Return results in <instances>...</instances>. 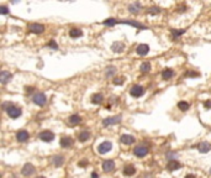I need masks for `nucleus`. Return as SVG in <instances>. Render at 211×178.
I'll return each mask as SVG.
<instances>
[{"label":"nucleus","instance_id":"473e14b6","mask_svg":"<svg viewBox=\"0 0 211 178\" xmlns=\"http://www.w3.org/2000/svg\"><path fill=\"white\" fill-rule=\"evenodd\" d=\"M124 83V78H115L114 79V84L116 86H121Z\"/></svg>","mask_w":211,"mask_h":178},{"label":"nucleus","instance_id":"4c0bfd02","mask_svg":"<svg viewBox=\"0 0 211 178\" xmlns=\"http://www.w3.org/2000/svg\"><path fill=\"white\" fill-rule=\"evenodd\" d=\"M204 106H205V108H207V109H211V102H210V100L205 102V103H204Z\"/></svg>","mask_w":211,"mask_h":178},{"label":"nucleus","instance_id":"f03ea898","mask_svg":"<svg viewBox=\"0 0 211 178\" xmlns=\"http://www.w3.org/2000/svg\"><path fill=\"white\" fill-rule=\"evenodd\" d=\"M6 112H8V115H9L11 119L19 118V116L21 115V113H22L21 109H20V108H16V106H10Z\"/></svg>","mask_w":211,"mask_h":178},{"label":"nucleus","instance_id":"39448f33","mask_svg":"<svg viewBox=\"0 0 211 178\" xmlns=\"http://www.w3.org/2000/svg\"><path fill=\"white\" fill-rule=\"evenodd\" d=\"M29 30L30 32H33V34H42L45 31V26L41 24H30Z\"/></svg>","mask_w":211,"mask_h":178},{"label":"nucleus","instance_id":"58836bf2","mask_svg":"<svg viewBox=\"0 0 211 178\" xmlns=\"http://www.w3.org/2000/svg\"><path fill=\"white\" fill-rule=\"evenodd\" d=\"M87 165V160H83L82 162H79V166H85Z\"/></svg>","mask_w":211,"mask_h":178},{"label":"nucleus","instance_id":"4468645a","mask_svg":"<svg viewBox=\"0 0 211 178\" xmlns=\"http://www.w3.org/2000/svg\"><path fill=\"white\" fill-rule=\"evenodd\" d=\"M178 168H180V163H179L178 161L170 160V161L168 162V165H167V170H168V171H175V170H178Z\"/></svg>","mask_w":211,"mask_h":178},{"label":"nucleus","instance_id":"f704fd0d","mask_svg":"<svg viewBox=\"0 0 211 178\" xmlns=\"http://www.w3.org/2000/svg\"><path fill=\"white\" fill-rule=\"evenodd\" d=\"M48 46H49L51 48H53V50H57V48H58V46H57V44L55 42V41H51V42L48 44Z\"/></svg>","mask_w":211,"mask_h":178},{"label":"nucleus","instance_id":"aec40b11","mask_svg":"<svg viewBox=\"0 0 211 178\" xmlns=\"http://www.w3.org/2000/svg\"><path fill=\"white\" fill-rule=\"evenodd\" d=\"M63 162H64V158L63 156H55L53 158H52V163L56 166V167H59L63 165Z\"/></svg>","mask_w":211,"mask_h":178},{"label":"nucleus","instance_id":"a19ab883","mask_svg":"<svg viewBox=\"0 0 211 178\" xmlns=\"http://www.w3.org/2000/svg\"><path fill=\"white\" fill-rule=\"evenodd\" d=\"M185 178H196V177H195L194 174H188V176H187Z\"/></svg>","mask_w":211,"mask_h":178},{"label":"nucleus","instance_id":"79ce46f5","mask_svg":"<svg viewBox=\"0 0 211 178\" xmlns=\"http://www.w3.org/2000/svg\"><path fill=\"white\" fill-rule=\"evenodd\" d=\"M39 178H45V177H39Z\"/></svg>","mask_w":211,"mask_h":178},{"label":"nucleus","instance_id":"7c9ffc66","mask_svg":"<svg viewBox=\"0 0 211 178\" xmlns=\"http://www.w3.org/2000/svg\"><path fill=\"white\" fill-rule=\"evenodd\" d=\"M116 24H117V20H115V19H112V18L104 21V25H108V26H114V25H116Z\"/></svg>","mask_w":211,"mask_h":178},{"label":"nucleus","instance_id":"bb28decb","mask_svg":"<svg viewBox=\"0 0 211 178\" xmlns=\"http://www.w3.org/2000/svg\"><path fill=\"white\" fill-rule=\"evenodd\" d=\"M140 70H141L142 73H147V72L151 71V64H150L148 62H143V63L141 64V67H140Z\"/></svg>","mask_w":211,"mask_h":178},{"label":"nucleus","instance_id":"4be33fe9","mask_svg":"<svg viewBox=\"0 0 211 178\" xmlns=\"http://www.w3.org/2000/svg\"><path fill=\"white\" fill-rule=\"evenodd\" d=\"M83 35V31L80 30V29H72L71 31H69V36L72 37V38H77V37H80Z\"/></svg>","mask_w":211,"mask_h":178},{"label":"nucleus","instance_id":"6ab92c4d","mask_svg":"<svg viewBox=\"0 0 211 178\" xmlns=\"http://www.w3.org/2000/svg\"><path fill=\"white\" fill-rule=\"evenodd\" d=\"M136 173V168L132 166V165H130V166H126L124 168V174L125 176H134Z\"/></svg>","mask_w":211,"mask_h":178},{"label":"nucleus","instance_id":"5701e85b","mask_svg":"<svg viewBox=\"0 0 211 178\" xmlns=\"http://www.w3.org/2000/svg\"><path fill=\"white\" fill-rule=\"evenodd\" d=\"M174 76V72L172 71V70H169V68H167V70H164L163 71V73H162V78L163 79H165V80H168V79H170Z\"/></svg>","mask_w":211,"mask_h":178},{"label":"nucleus","instance_id":"0eeeda50","mask_svg":"<svg viewBox=\"0 0 211 178\" xmlns=\"http://www.w3.org/2000/svg\"><path fill=\"white\" fill-rule=\"evenodd\" d=\"M134 154L137 157H144L148 154V148L144 147V146H137V147L134 148Z\"/></svg>","mask_w":211,"mask_h":178},{"label":"nucleus","instance_id":"e433bc0d","mask_svg":"<svg viewBox=\"0 0 211 178\" xmlns=\"http://www.w3.org/2000/svg\"><path fill=\"white\" fill-rule=\"evenodd\" d=\"M0 12H2L3 15L8 14V8H6V6H2V8H0Z\"/></svg>","mask_w":211,"mask_h":178},{"label":"nucleus","instance_id":"2eb2a0df","mask_svg":"<svg viewBox=\"0 0 211 178\" xmlns=\"http://www.w3.org/2000/svg\"><path fill=\"white\" fill-rule=\"evenodd\" d=\"M111 50H112L115 53H120V52H122V51L125 50V45H124L122 42H115V44H112Z\"/></svg>","mask_w":211,"mask_h":178},{"label":"nucleus","instance_id":"f8f14e48","mask_svg":"<svg viewBox=\"0 0 211 178\" xmlns=\"http://www.w3.org/2000/svg\"><path fill=\"white\" fill-rule=\"evenodd\" d=\"M16 139H17V141H20V142L27 141V139H29V132L26 131V130H21V131H19V132L16 134Z\"/></svg>","mask_w":211,"mask_h":178},{"label":"nucleus","instance_id":"393cba45","mask_svg":"<svg viewBox=\"0 0 211 178\" xmlns=\"http://www.w3.org/2000/svg\"><path fill=\"white\" fill-rule=\"evenodd\" d=\"M128 10H130V12H132V14H137V12L141 10V5H140L138 3L131 4V5L128 6Z\"/></svg>","mask_w":211,"mask_h":178},{"label":"nucleus","instance_id":"cd10ccee","mask_svg":"<svg viewBox=\"0 0 211 178\" xmlns=\"http://www.w3.org/2000/svg\"><path fill=\"white\" fill-rule=\"evenodd\" d=\"M89 138H90V134L88 131H83V132L79 134V141L80 142H85Z\"/></svg>","mask_w":211,"mask_h":178},{"label":"nucleus","instance_id":"20e7f679","mask_svg":"<svg viewBox=\"0 0 211 178\" xmlns=\"http://www.w3.org/2000/svg\"><path fill=\"white\" fill-rule=\"evenodd\" d=\"M38 138L41 139L42 141H45V142H51V141H53L55 135H53V132H51V131H42L41 134L38 135Z\"/></svg>","mask_w":211,"mask_h":178},{"label":"nucleus","instance_id":"ea45409f","mask_svg":"<svg viewBox=\"0 0 211 178\" xmlns=\"http://www.w3.org/2000/svg\"><path fill=\"white\" fill-rule=\"evenodd\" d=\"M91 178H99V176H98V173H95V172H93V173H91Z\"/></svg>","mask_w":211,"mask_h":178},{"label":"nucleus","instance_id":"6e6552de","mask_svg":"<svg viewBox=\"0 0 211 178\" xmlns=\"http://www.w3.org/2000/svg\"><path fill=\"white\" fill-rule=\"evenodd\" d=\"M120 121H121V116H111V118L104 119L102 125H104V126H109V125L117 124V122H120Z\"/></svg>","mask_w":211,"mask_h":178},{"label":"nucleus","instance_id":"2f4dec72","mask_svg":"<svg viewBox=\"0 0 211 178\" xmlns=\"http://www.w3.org/2000/svg\"><path fill=\"white\" fill-rule=\"evenodd\" d=\"M184 32H185V30H172V34H173V38H177L178 36H180V35H183Z\"/></svg>","mask_w":211,"mask_h":178},{"label":"nucleus","instance_id":"f257e3e1","mask_svg":"<svg viewBox=\"0 0 211 178\" xmlns=\"http://www.w3.org/2000/svg\"><path fill=\"white\" fill-rule=\"evenodd\" d=\"M32 100H33L35 104H37V105H39V106H43V105L46 104V102H47V98H46V95H45L43 93H36V94L33 95Z\"/></svg>","mask_w":211,"mask_h":178},{"label":"nucleus","instance_id":"f3484780","mask_svg":"<svg viewBox=\"0 0 211 178\" xmlns=\"http://www.w3.org/2000/svg\"><path fill=\"white\" fill-rule=\"evenodd\" d=\"M197 148H199V151L201 154H206V152H209L211 150V145L209 142H201L199 146H197Z\"/></svg>","mask_w":211,"mask_h":178},{"label":"nucleus","instance_id":"1a4fd4ad","mask_svg":"<svg viewBox=\"0 0 211 178\" xmlns=\"http://www.w3.org/2000/svg\"><path fill=\"white\" fill-rule=\"evenodd\" d=\"M21 172H22V174H24V176H26V177H30V176H32V174L35 173V167L31 165V163H26V165L22 167Z\"/></svg>","mask_w":211,"mask_h":178},{"label":"nucleus","instance_id":"412c9836","mask_svg":"<svg viewBox=\"0 0 211 178\" xmlns=\"http://www.w3.org/2000/svg\"><path fill=\"white\" fill-rule=\"evenodd\" d=\"M102 100H104L102 94H94V95H91V103H93V104H100Z\"/></svg>","mask_w":211,"mask_h":178},{"label":"nucleus","instance_id":"7ed1b4c3","mask_svg":"<svg viewBox=\"0 0 211 178\" xmlns=\"http://www.w3.org/2000/svg\"><path fill=\"white\" fill-rule=\"evenodd\" d=\"M143 93H144V89H143V87H141V86H134L132 88L130 89V94L132 95V97H135V98L142 97Z\"/></svg>","mask_w":211,"mask_h":178},{"label":"nucleus","instance_id":"ddd939ff","mask_svg":"<svg viewBox=\"0 0 211 178\" xmlns=\"http://www.w3.org/2000/svg\"><path fill=\"white\" fill-rule=\"evenodd\" d=\"M120 140H121V142L125 144V145H132V144L136 141V139L134 138L132 135H122Z\"/></svg>","mask_w":211,"mask_h":178},{"label":"nucleus","instance_id":"c756f323","mask_svg":"<svg viewBox=\"0 0 211 178\" xmlns=\"http://www.w3.org/2000/svg\"><path fill=\"white\" fill-rule=\"evenodd\" d=\"M115 72H116V68H115V67H112V66H111V67H108V70H106V73H105V76H106L108 78H109V77H112Z\"/></svg>","mask_w":211,"mask_h":178},{"label":"nucleus","instance_id":"b1692460","mask_svg":"<svg viewBox=\"0 0 211 178\" xmlns=\"http://www.w3.org/2000/svg\"><path fill=\"white\" fill-rule=\"evenodd\" d=\"M121 24H127V25H131V26H135L137 29H142V30H146V26H143L138 22H135V21H126V20H122Z\"/></svg>","mask_w":211,"mask_h":178},{"label":"nucleus","instance_id":"9b49d317","mask_svg":"<svg viewBox=\"0 0 211 178\" xmlns=\"http://www.w3.org/2000/svg\"><path fill=\"white\" fill-rule=\"evenodd\" d=\"M148 51H150L148 45H144V44L138 45V46H137V48H136V52L140 54V56H146V54L148 53Z\"/></svg>","mask_w":211,"mask_h":178},{"label":"nucleus","instance_id":"a878e982","mask_svg":"<svg viewBox=\"0 0 211 178\" xmlns=\"http://www.w3.org/2000/svg\"><path fill=\"white\" fill-rule=\"evenodd\" d=\"M80 121H82V118L79 116V115H72V116H69V124H72V125H77Z\"/></svg>","mask_w":211,"mask_h":178},{"label":"nucleus","instance_id":"c9c22d12","mask_svg":"<svg viewBox=\"0 0 211 178\" xmlns=\"http://www.w3.org/2000/svg\"><path fill=\"white\" fill-rule=\"evenodd\" d=\"M159 11H161V10L158 9V8H152V9L150 10V14H158Z\"/></svg>","mask_w":211,"mask_h":178},{"label":"nucleus","instance_id":"9d476101","mask_svg":"<svg viewBox=\"0 0 211 178\" xmlns=\"http://www.w3.org/2000/svg\"><path fill=\"white\" fill-rule=\"evenodd\" d=\"M115 168V163L112 160H106V161H104L102 163V170L104 172H112Z\"/></svg>","mask_w":211,"mask_h":178},{"label":"nucleus","instance_id":"423d86ee","mask_svg":"<svg viewBox=\"0 0 211 178\" xmlns=\"http://www.w3.org/2000/svg\"><path fill=\"white\" fill-rule=\"evenodd\" d=\"M111 148H112L111 142H109V141H105V142H102V144H100V145H99V147H98V151H99V154L104 155V154L109 152Z\"/></svg>","mask_w":211,"mask_h":178},{"label":"nucleus","instance_id":"72a5a7b5","mask_svg":"<svg viewBox=\"0 0 211 178\" xmlns=\"http://www.w3.org/2000/svg\"><path fill=\"white\" fill-rule=\"evenodd\" d=\"M187 76H188V77H199L200 74L197 73V72H193V71H190V72L187 73Z\"/></svg>","mask_w":211,"mask_h":178},{"label":"nucleus","instance_id":"dca6fc26","mask_svg":"<svg viewBox=\"0 0 211 178\" xmlns=\"http://www.w3.org/2000/svg\"><path fill=\"white\" fill-rule=\"evenodd\" d=\"M11 78H12V76H11V73H9V72L3 71L2 73H0V80H2V83H3V84H6Z\"/></svg>","mask_w":211,"mask_h":178},{"label":"nucleus","instance_id":"a211bd4d","mask_svg":"<svg viewBox=\"0 0 211 178\" xmlns=\"http://www.w3.org/2000/svg\"><path fill=\"white\" fill-rule=\"evenodd\" d=\"M73 145V140L72 138H68V136H64V138L61 139V146L62 147H69Z\"/></svg>","mask_w":211,"mask_h":178},{"label":"nucleus","instance_id":"c85d7f7f","mask_svg":"<svg viewBox=\"0 0 211 178\" xmlns=\"http://www.w3.org/2000/svg\"><path fill=\"white\" fill-rule=\"evenodd\" d=\"M178 108L180 109L181 112H187L188 109L190 108V104L187 103V102H179V103H178Z\"/></svg>","mask_w":211,"mask_h":178}]
</instances>
